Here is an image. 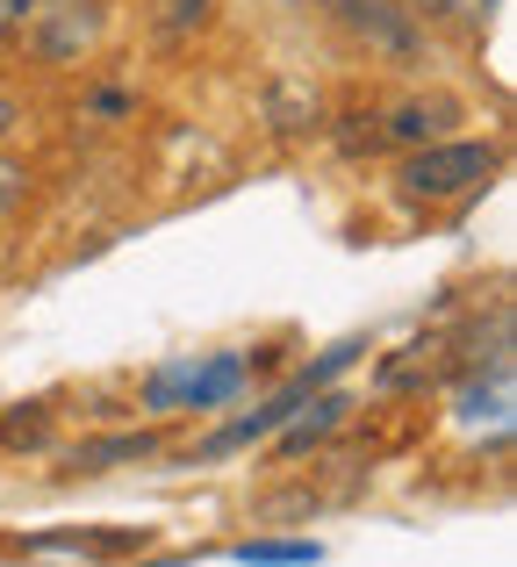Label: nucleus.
<instances>
[{
	"instance_id": "obj_1",
	"label": "nucleus",
	"mask_w": 517,
	"mask_h": 567,
	"mask_svg": "<svg viewBox=\"0 0 517 567\" xmlns=\"http://www.w3.org/2000/svg\"><path fill=\"white\" fill-rule=\"evenodd\" d=\"M504 173V152L482 137H453V144H417V152L395 166V187L410 202H467Z\"/></svg>"
},
{
	"instance_id": "obj_2",
	"label": "nucleus",
	"mask_w": 517,
	"mask_h": 567,
	"mask_svg": "<svg viewBox=\"0 0 517 567\" xmlns=\"http://www.w3.org/2000/svg\"><path fill=\"white\" fill-rule=\"evenodd\" d=\"M101 37H108V0H37L8 43H22V58L37 65H80Z\"/></svg>"
},
{
	"instance_id": "obj_3",
	"label": "nucleus",
	"mask_w": 517,
	"mask_h": 567,
	"mask_svg": "<svg viewBox=\"0 0 517 567\" xmlns=\"http://www.w3.org/2000/svg\"><path fill=\"white\" fill-rule=\"evenodd\" d=\"M252 381V360L245 352H209V360H173L144 381V410H224L238 388Z\"/></svg>"
},
{
	"instance_id": "obj_4",
	"label": "nucleus",
	"mask_w": 517,
	"mask_h": 567,
	"mask_svg": "<svg viewBox=\"0 0 517 567\" xmlns=\"http://www.w3.org/2000/svg\"><path fill=\"white\" fill-rule=\"evenodd\" d=\"M331 22L345 29L352 43H366L389 65H410L417 58V14L403 0H331Z\"/></svg>"
},
{
	"instance_id": "obj_5",
	"label": "nucleus",
	"mask_w": 517,
	"mask_h": 567,
	"mask_svg": "<svg viewBox=\"0 0 517 567\" xmlns=\"http://www.w3.org/2000/svg\"><path fill=\"white\" fill-rule=\"evenodd\" d=\"M302 402H309V388H302V381H294V388H288V395H273V402H259V410H252V416H230V424H224V431H216V439H201V460H224V453H245V445H252V439H266V431H280V424H288V416H294V410H302Z\"/></svg>"
},
{
	"instance_id": "obj_6",
	"label": "nucleus",
	"mask_w": 517,
	"mask_h": 567,
	"mask_svg": "<svg viewBox=\"0 0 517 567\" xmlns=\"http://www.w3.org/2000/svg\"><path fill=\"white\" fill-rule=\"evenodd\" d=\"M216 14V0H144V29H152L158 43H187L201 37Z\"/></svg>"
},
{
	"instance_id": "obj_7",
	"label": "nucleus",
	"mask_w": 517,
	"mask_h": 567,
	"mask_svg": "<svg viewBox=\"0 0 517 567\" xmlns=\"http://www.w3.org/2000/svg\"><path fill=\"white\" fill-rule=\"evenodd\" d=\"M230 560H245V567H317L323 546L317 539H245Z\"/></svg>"
},
{
	"instance_id": "obj_8",
	"label": "nucleus",
	"mask_w": 517,
	"mask_h": 567,
	"mask_svg": "<svg viewBox=\"0 0 517 567\" xmlns=\"http://www.w3.org/2000/svg\"><path fill=\"white\" fill-rule=\"evenodd\" d=\"M446 101H432V109H424V101H410V109H395L389 115V144H438V130H446Z\"/></svg>"
},
{
	"instance_id": "obj_9",
	"label": "nucleus",
	"mask_w": 517,
	"mask_h": 567,
	"mask_svg": "<svg viewBox=\"0 0 517 567\" xmlns=\"http://www.w3.org/2000/svg\"><path fill=\"white\" fill-rule=\"evenodd\" d=\"M152 453V431H130V439H101V445H80V453L65 460L72 474H101V467H115V460H144Z\"/></svg>"
},
{
	"instance_id": "obj_10",
	"label": "nucleus",
	"mask_w": 517,
	"mask_h": 567,
	"mask_svg": "<svg viewBox=\"0 0 517 567\" xmlns=\"http://www.w3.org/2000/svg\"><path fill=\"white\" fill-rule=\"evenodd\" d=\"M309 410H317V416H288V424H280V431H288V445H294V453H302L309 439H323V431H338V424H345V410H352V402H345V395H317Z\"/></svg>"
},
{
	"instance_id": "obj_11",
	"label": "nucleus",
	"mask_w": 517,
	"mask_h": 567,
	"mask_svg": "<svg viewBox=\"0 0 517 567\" xmlns=\"http://www.w3.org/2000/svg\"><path fill=\"white\" fill-rule=\"evenodd\" d=\"M496 0H410V14H453V22H482Z\"/></svg>"
},
{
	"instance_id": "obj_12",
	"label": "nucleus",
	"mask_w": 517,
	"mask_h": 567,
	"mask_svg": "<svg viewBox=\"0 0 517 567\" xmlns=\"http://www.w3.org/2000/svg\"><path fill=\"white\" fill-rule=\"evenodd\" d=\"M22 194H29V166H22V158H0V216H8Z\"/></svg>"
},
{
	"instance_id": "obj_13",
	"label": "nucleus",
	"mask_w": 517,
	"mask_h": 567,
	"mask_svg": "<svg viewBox=\"0 0 517 567\" xmlns=\"http://www.w3.org/2000/svg\"><path fill=\"white\" fill-rule=\"evenodd\" d=\"M29 8H37V0H0V43H8L14 37V22H22V14Z\"/></svg>"
},
{
	"instance_id": "obj_14",
	"label": "nucleus",
	"mask_w": 517,
	"mask_h": 567,
	"mask_svg": "<svg viewBox=\"0 0 517 567\" xmlns=\"http://www.w3.org/2000/svg\"><path fill=\"white\" fill-rule=\"evenodd\" d=\"M14 123H22V101H14V94H0V137H8Z\"/></svg>"
}]
</instances>
